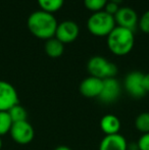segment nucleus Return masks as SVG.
Masks as SVG:
<instances>
[{
    "instance_id": "1",
    "label": "nucleus",
    "mask_w": 149,
    "mask_h": 150,
    "mask_svg": "<svg viewBox=\"0 0 149 150\" xmlns=\"http://www.w3.org/2000/svg\"><path fill=\"white\" fill-rule=\"evenodd\" d=\"M28 29L35 37L39 39L49 40L55 36L58 23L52 13L37 10L28 18Z\"/></svg>"
},
{
    "instance_id": "2",
    "label": "nucleus",
    "mask_w": 149,
    "mask_h": 150,
    "mask_svg": "<svg viewBox=\"0 0 149 150\" xmlns=\"http://www.w3.org/2000/svg\"><path fill=\"white\" fill-rule=\"evenodd\" d=\"M135 43L134 32L117 26L107 36V46L113 54L117 56L127 55L132 51Z\"/></svg>"
},
{
    "instance_id": "3",
    "label": "nucleus",
    "mask_w": 149,
    "mask_h": 150,
    "mask_svg": "<svg viewBox=\"0 0 149 150\" xmlns=\"http://www.w3.org/2000/svg\"><path fill=\"white\" fill-rule=\"evenodd\" d=\"M114 16L108 14L104 10L94 12L87 21V29L92 35L97 37H107L115 28Z\"/></svg>"
},
{
    "instance_id": "4",
    "label": "nucleus",
    "mask_w": 149,
    "mask_h": 150,
    "mask_svg": "<svg viewBox=\"0 0 149 150\" xmlns=\"http://www.w3.org/2000/svg\"><path fill=\"white\" fill-rule=\"evenodd\" d=\"M87 69L90 76L101 80L114 78L117 73V65L102 56H93L90 58L87 63Z\"/></svg>"
},
{
    "instance_id": "5",
    "label": "nucleus",
    "mask_w": 149,
    "mask_h": 150,
    "mask_svg": "<svg viewBox=\"0 0 149 150\" xmlns=\"http://www.w3.org/2000/svg\"><path fill=\"white\" fill-rule=\"evenodd\" d=\"M9 133L12 140L20 145L29 144L35 137L34 128L28 120L13 122Z\"/></svg>"
},
{
    "instance_id": "6",
    "label": "nucleus",
    "mask_w": 149,
    "mask_h": 150,
    "mask_svg": "<svg viewBox=\"0 0 149 150\" xmlns=\"http://www.w3.org/2000/svg\"><path fill=\"white\" fill-rule=\"evenodd\" d=\"M18 104V95L16 88L6 81H0V111H8Z\"/></svg>"
},
{
    "instance_id": "7",
    "label": "nucleus",
    "mask_w": 149,
    "mask_h": 150,
    "mask_svg": "<svg viewBox=\"0 0 149 150\" xmlns=\"http://www.w3.org/2000/svg\"><path fill=\"white\" fill-rule=\"evenodd\" d=\"M144 74L140 71H132L128 74L125 79V88L130 96L134 98H141L146 94L143 86Z\"/></svg>"
},
{
    "instance_id": "8",
    "label": "nucleus",
    "mask_w": 149,
    "mask_h": 150,
    "mask_svg": "<svg viewBox=\"0 0 149 150\" xmlns=\"http://www.w3.org/2000/svg\"><path fill=\"white\" fill-rule=\"evenodd\" d=\"M79 26L74 21H64L58 24L54 37L61 43L68 44L74 42L79 36Z\"/></svg>"
},
{
    "instance_id": "9",
    "label": "nucleus",
    "mask_w": 149,
    "mask_h": 150,
    "mask_svg": "<svg viewBox=\"0 0 149 150\" xmlns=\"http://www.w3.org/2000/svg\"><path fill=\"white\" fill-rule=\"evenodd\" d=\"M115 24L119 27L121 28L129 29V30L133 31L135 30V28L138 25V16L137 12L134 9L130 7H119V11L117 12V14L114 16Z\"/></svg>"
},
{
    "instance_id": "10",
    "label": "nucleus",
    "mask_w": 149,
    "mask_h": 150,
    "mask_svg": "<svg viewBox=\"0 0 149 150\" xmlns=\"http://www.w3.org/2000/svg\"><path fill=\"white\" fill-rule=\"evenodd\" d=\"M103 87V80L96 77H90L84 79L80 84V93L87 98H96L99 97Z\"/></svg>"
},
{
    "instance_id": "11",
    "label": "nucleus",
    "mask_w": 149,
    "mask_h": 150,
    "mask_svg": "<svg viewBox=\"0 0 149 150\" xmlns=\"http://www.w3.org/2000/svg\"><path fill=\"white\" fill-rule=\"evenodd\" d=\"M121 94V85L114 78L103 80V87L98 98L103 103H112Z\"/></svg>"
},
{
    "instance_id": "12",
    "label": "nucleus",
    "mask_w": 149,
    "mask_h": 150,
    "mask_svg": "<svg viewBox=\"0 0 149 150\" xmlns=\"http://www.w3.org/2000/svg\"><path fill=\"white\" fill-rule=\"evenodd\" d=\"M99 150H128V142L121 134L105 135L99 144Z\"/></svg>"
},
{
    "instance_id": "13",
    "label": "nucleus",
    "mask_w": 149,
    "mask_h": 150,
    "mask_svg": "<svg viewBox=\"0 0 149 150\" xmlns=\"http://www.w3.org/2000/svg\"><path fill=\"white\" fill-rule=\"evenodd\" d=\"M100 128L105 135L119 134L121 130V120L114 115H105L100 120Z\"/></svg>"
},
{
    "instance_id": "14",
    "label": "nucleus",
    "mask_w": 149,
    "mask_h": 150,
    "mask_svg": "<svg viewBox=\"0 0 149 150\" xmlns=\"http://www.w3.org/2000/svg\"><path fill=\"white\" fill-rule=\"evenodd\" d=\"M64 51V43L57 40L56 38H51L47 40L45 44V52L49 57L57 58L62 55Z\"/></svg>"
},
{
    "instance_id": "15",
    "label": "nucleus",
    "mask_w": 149,
    "mask_h": 150,
    "mask_svg": "<svg viewBox=\"0 0 149 150\" xmlns=\"http://www.w3.org/2000/svg\"><path fill=\"white\" fill-rule=\"evenodd\" d=\"M37 1L41 10L53 13L62 7L64 0H37Z\"/></svg>"
},
{
    "instance_id": "16",
    "label": "nucleus",
    "mask_w": 149,
    "mask_h": 150,
    "mask_svg": "<svg viewBox=\"0 0 149 150\" xmlns=\"http://www.w3.org/2000/svg\"><path fill=\"white\" fill-rule=\"evenodd\" d=\"M13 122L8 111H0V137L10 132Z\"/></svg>"
},
{
    "instance_id": "17",
    "label": "nucleus",
    "mask_w": 149,
    "mask_h": 150,
    "mask_svg": "<svg viewBox=\"0 0 149 150\" xmlns=\"http://www.w3.org/2000/svg\"><path fill=\"white\" fill-rule=\"evenodd\" d=\"M8 113H9L10 117H11L12 122H23V120H27V110L25 109L24 106L20 104L14 105L13 107L8 110Z\"/></svg>"
},
{
    "instance_id": "18",
    "label": "nucleus",
    "mask_w": 149,
    "mask_h": 150,
    "mask_svg": "<svg viewBox=\"0 0 149 150\" xmlns=\"http://www.w3.org/2000/svg\"><path fill=\"white\" fill-rule=\"evenodd\" d=\"M135 127L139 132L149 133V112H142L136 117Z\"/></svg>"
},
{
    "instance_id": "19",
    "label": "nucleus",
    "mask_w": 149,
    "mask_h": 150,
    "mask_svg": "<svg viewBox=\"0 0 149 150\" xmlns=\"http://www.w3.org/2000/svg\"><path fill=\"white\" fill-rule=\"evenodd\" d=\"M108 0H84V5L88 10L93 12H98L104 9Z\"/></svg>"
},
{
    "instance_id": "20",
    "label": "nucleus",
    "mask_w": 149,
    "mask_h": 150,
    "mask_svg": "<svg viewBox=\"0 0 149 150\" xmlns=\"http://www.w3.org/2000/svg\"><path fill=\"white\" fill-rule=\"evenodd\" d=\"M139 28L143 33L149 34V10L145 11L142 16L140 18V21L138 22Z\"/></svg>"
},
{
    "instance_id": "21",
    "label": "nucleus",
    "mask_w": 149,
    "mask_h": 150,
    "mask_svg": "<svg viewBox=\"0 0 149 150\" xmlns=\"http://www.w3.org/2000/svg\"><path fill=\"white\" fill-rule=\"evenodd\" d=\"M138 150H149V133L143 134L137 143Z\"/></svg>"
},
{
    "instance_id": "22",
    "label": "nucleus",
    "mask_w": 149,
    "mask_h": 150,
    "mask_svg": "<svg viewBox=\"0 0 149 150\" xmlns=\"http://www.w3.org/2000/svg\"><path fill=\"white\" fill-rule=\"evenodd\" d=\"M119 7L117 4L113 3V2H112V1H108L103 10L105 12H107L108 14H110V16H114L115 14H117V12L119 11Z\"/></svg>"
},
{
    "instance_id": "23",
    "label": "nucleus",
    "mask_w": 149,
    "mask_h": 150,
    "mask_svg": "<svg viewBox=\"0 0 149 150\" xmlns=\"http://www.w3.org/2000/svg\"><path fill=\"white\" fill-rule=\"evenodd\" d=\"M143 86L145 89L146 93H149V73L144 75L143 77Z\"/></svg>"
},
{
    "instance_id": "24",
    "label": "nucleus",
    "mask_w": 149,
    "mask_h": 150,
    "mask_svg": "<svg viewBox=\"0 0 149 150\" xmlns=\"http://www.w3.org/2000/svg\"><path fill=\"white\" fill-rule=\"evenodd\" d=\"M54 150H73V149L70 148L68 146H66V145H61V146H57Z\"/></svg>"
},
{
    "instance_id": "25",
    "label": "nucleus",
    "mask_w": 149,
    "mask_h": 150,
    "mask_svg": "<svg viewBox=\"0 0 149 150\" xmlns=\"http://www.w3.org/2000/svg\"><path fill=\"white\" fill-rule=\"evenodd\" d=\"M109 1H112V2H113V3H115V4H117V5H119V3H121V2H123V0H109Z\"/></svg>"
},
{
    "instance_id": "26",
    "label": "nucleus",
    "mask_w": 149,
    "mask_h": 150,
    "mask_svg": "<svg viewBox=\"0 0 149 150\" xmlns=\"http://www.w3.org/2000/svg\"><path fill=\"white\" fill-rule=\"evenodd\" d=\"M2 148V140H1V137H0V150Z\"/></svg>"
}]
</instances>
